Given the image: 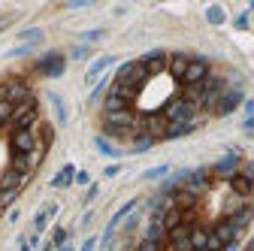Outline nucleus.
Instances as JSON below:
<instances>
[{"instance_id":"nucleus-1","label":"nucleus","mask_w":254,"mask_h":251,"mask_svg":"<svg viewBox=\"0 0 254 251\" xmlns=\"http://www.w3.org/2000/svg\"><path fill=\"white\" fill-rule=\"evenodd\" d=\"M194 103L190 100H185V97H176V100H170L167 103V109H164V118H167V124H190L194 121Z\"/></svg>"},{"instance_id":"nucleus-2","label":"nucleus","mask_w":254,"mask_h":251,"mask_svg":"<svg viewBox=\"0 0 254 251\" xmlns=\"http://www.w3.org/2000/svg\"><path fill=\"white\" fill-rule=\"evenodd\" d=\"M148 79V73H145V67H142V61H130V64H121L118 67V73H115V82L118 85H130V88H142V82Z\"/></svg>"},{"instance_id":"nucleus-3","label":"nucleus","mask_w":254,"mask_h":251,"mask_svg":"<svg viewBox=\"0 0 254 251\" xmlns=\"http://www.w3.org/2000/svg\"><path fill=\"white\" fill-rule=\"evenodd\" d=\"M9 124H12L15 130H34V124H37V100L30 97V100L18 103L15 112H12V118H9Z\"/></svg>"},{"instance_id":"nucleus-4","label":"nucleus","mask_w":254,"mask_h":251,"mask_svg":"<svg viewBox=\"0 0 254 251\" xmlns=\"http://www.w3.org/2000/svg\"><path fill=\"white\" fill-rule=\"evenodd\" d=\"M0 94H3V97H6L12 106H18V103H24V100L34 97V94H30V88H27L21 79H9L3 88H0Z\"/></svg>"},{"instance_id":"nucleus-5","label":"nucleus","mask_w":254,"mask_h":251,"mask_svg":"<svg viewBox=\"0 0 254 251\" xmlns=\"http://www.w3.org/2000/svg\"><path fill=\"white\" fill-rule=\"evenodd\" d=\"M139 127H142V136H148V139H164L170 124H167L164 115H148V118L139 121Z\"/></svg>"},{"instance_id":"nucleus-6","label":"nucleus","mask_w":254,"mask_h":251,"mask_svg":"<svg viewBox=\"0 0 254 251\" xmlns=\"http://www.w3.org/2000/svg\"><path fill=\"white\" fill-rule=\"evenodd\" d=\"M230 188H233L236 197H248V194L254 191V167L248 164L242 173H236V176L230 179Z\"/></svg>"},{"instance_id":"nucleus-7","label":"nucleus","mask_w":254,"mask_h":251,"mask_svg":"<svg viewBox=\"0 0 254 251\" xmlns=\"http://www.w3.org/2000/svg\"><path fill=\"white\" fill-rule=\"evenodd\" d=\"M209 76V64H206V61L203 58H190V64H188V70H185V85L188 88H194V85H200L203 79Z\"/></svg>"},{"instance_id":"nucleus-8","label":"nucleus","mask_w":254,"mask_h":251,"mask_svg":"<svg viewBox=\"0 0 254 251\" xmlns=\"http://www.w3.org/2000/svg\"><path fill=\"white\" fill-rule=\"evenodd\" d=\"M12 154H30L40 142H37V136H34V130H12Z\"/></svg>"},{"instance_id":"nucleus-9","label":"nucleus","mask_w":254,"mask_h":251,"mask_svg":"<svg viewBox=\"0 0 254 251\" xmlns=\"http://www.w3.org/2000/svg\"><path fill=\"white\" fill-rule=\"evenodd\" d=\"M30 179V173H21L15 167H9L3 176H0V191H21V185Z\"/></svg>"},{"instance_id":"nucleus-10","label":"nucleus","mask_w":254,"mask_h":251,"mask_svg":"<svg viewBox=\"0 0 254 251\" xmlns=\"http://www.w3.org/2000/svg\"><path fill=\"white\" fill-rule=\"evenodd\" d=\"M142 67H145L148 76H161V73L170 67V58H167L164 52H148V55L142 58Z\"/></svg>"},{"instance_id":"nucleus-11","label":"nucleus","mask_w":254,"mask_h":251,"mask_svg":"<svg viewBox=\"0 0 254 251\" xmlns=\"http://www.w3.org/2000/svg\"><path fill=\"white\" fill-rule=\"evenodd\" d=\"M212 236H215V239H218L221 245H224V248H227V245H233V242H236V236H239V230L233 227V221H230V218H224V221H221V224H218V227L212 230Z\"/></svg>"},{"instance_id":"nucleus-12","label":"nucleus","mask_w":254,"mask_h":251,"mask_svg":"<svg viewBox=\"0 0 254 251\" xmlns=\"http://www.w3.org/2000/svg\"><path fill=\"white\" fill-rule=\"evenodd\" d=\"M242 103V91L233 88V91H224V97H221V103L215 106V115H230L236 106Z\"/></svg>"},{"instance_id":"nucleus-13","label":"nucleus","mask_w":254,"mask_h":251,"mask_svg":"<svg viewBox=\"0 0 254 251\" xmlns=\"http://www.w3.org/2000/svg\"><path fill=\"white\" fill-rule=\"evenodd\" d=\"M236 173H239V154L236 151H230L224 161L215 164V176H221V179H233Z\"/></svg>"},{"instance_id":"nucleus-14","label":"nucleus","mask_w":254,"mask_h":251,"mask_svg":"<svg viewBox=\"0 0 254 251\" xmlns=\"http://www.w3.org/2000/svg\"><path fill=\"white\" fill-rule=\"evenodd\" d=\"M40 73H46V76H61V73H64V55L49 52V55L40 61Z\"/></svg>"},{"instance_id":"nucleus-15","label":"nucleus","mask_w":254,"mask_h":251,"mask_svg":"<svg viewBox=\"0 0 254 251\" xmlns=\"http://www.w3.org/2000/svg\"><path fill=\"white\" fill-rule=\"evenodd\" d=\"M188 64H190V55H182V52H179V55H173V58H170V73L182 82V79H185Z\"/></svg>"},{"instance_id":"nucleus-16","label":"nucleus","mask_w":254,"mask_h":251,"mask_svg":"<svg viewBox=\"0 0 254 251\" xmlns=\"http://www.w3.org/2000/svg\"><path fill=\"white\" fill-rule=\"evenodd\" d=\"M112 55H106V58H100V61H94L91 64V70H88V82H100V76H103V70L106 67H112Z\"/></svg>"},{"instance_id":"nucleus-17","label":"nucleus","mask_w":254,"mask_h":251,"mask_svg":"<svg viewBox=\"0 0 254 251\" xmlns=\"http://www.w3.org/2000/svg\"><path fill=\"white\" fill-rule=\"evenodd\" d=\"M179 224H185V212H182V209H176V206H173V209H167V212H164V227H167V233H170V230H176Z\"/></svg>"},{"instance_id":"nucleus-18","label":"nucleus","mask_w":254,"mask_h":251,"mask_svg":"<svg viewBox=\"0 0 254 251\" xmlns=\"http://www.w3.org/2000/svg\"><path fill=\"white\" fill-rule=\"evenodd\" d=\"M70 182H76V167H73V164H67V167H64V170L52 179V185H55V188H67Z\"/></svg>"},{"instance_id":"nucleus-19","label":"nucleus","mask_w":254,"mask_h":251,"mask_svg":"<svg viewBox=\"0 0 254 251\" xmlns=\"http://www.w3.org/2000/svg\"><path fill=\"white\" fill-rule=\"evenodd\" d=\"M206 245H209V230H203V227H190V248L200 251V248H206Z\"/></svg>"},{"instance_id":"nucleus-20","label":"nucleus","mask_w":254,"mask_h":251,"mask_svg":"<svg viewBox=\"0 0 254 251\" xmlns=\"http://www.w3.org/2000/svg\"><path fill=\"white\" fill-rule=\"evenodd\" d=\"M109 94H112V97H121V100H127V103H130V100L136 97V88H130V85H118V82H112V88H109Z\"/></svg>"},{"instance_id":"nucleus-21","label":"nucleus","mask_w":254,"mask_h":251,"mask_svg":"<svg viewBox=\"0 0 254 251\" xmlns=\"http://www.w3.org/2000/svg\"><path fill=\"white\" fill-rule=\"evenodd\" d=\"M106 115H112V112H124V109H130V103L127 100H121V97H112V94H106Z\"/></svg>"},{"instance_id":"nucleus-22","label":"nucleus","mask_w":254,"mask_h":251,"mask_svg":"<svg viewBox=\"0 0 254 251\" xmlns=\"http://www.w3.org/2000/svg\"><path fill=\"white\" fill-rule=\"evenodd\" d=\"M55 212H58V206H52V203H49V206H46L43 212H37V221H34V227H37V233H40V230H46V224H49V218H52Z\"/></svg>"},{"instance_id":"nucleus-23","label":"nucleus","mask_w":254,"mask_h":251,"mask_svg":"<svg viewBox=\"0 0 254 251\" xmlns=\"http://www.w3.org/2000/svg\"><path fill=\"white\" fill-rule=\"evenodd\" d=\"M190 130H194V121H190V124H170L164 139H176V136H185V133H190Z\"/></svg>"},{"instance_id":"nucleus-24","label":"nucleus","mask_w":254,"mask_h":251,"mask_svg":"<svg viewBox=\"0 0 254 251\" xmlns=\"http://www.w3.org/2000/svg\"><path fill=\"white\" fill-rule=\"evenodd\" d=\"M49 100H52V106H55V115H58V121H61V124H67V106H64L61 94H49Z\"/></svg>"},{"instance_id":"nucleus-25","label":"nucleus","mask_w":254,"mask_h":251,"mask_svg":"<svg viewBox=\"0 0 254 251\" xmlns=\"http://www.w3.org/2000/svg\"><path fill=\"white\" fill-rule=\"evenodd\" d=\"M97 148H100V154H106V158H118V154H121V151L106 139V136H97Z\"/></svg>"},{"instance_id":"nucleus-26","label":"nucleus","mask_w":254,"mask_h":251,"mask_svg":"<svg viewBox=\"0 0 254 251\" xmlns=\"http://www.w3.org/2000/svg\"><path fill=\"white\" fill-rule=\"evenodd\" d=\"M12 112H15V106L3 97V94H0V124H3V121H9L12 118Z\"/></svg>"},{"instance_id":"nucleus-27","label":"nucleus","mask_w":254,"mask_h":251,"mask_svg":"<svg viewBox=\"0 0 254 251\" xmlns=\"http://www.w3.org/2000/svg\"><path fill=\"white\" fill-rule=\"evenodd\" d=\"M206 18H209V24H224V9H221V6H209Z\"/></svg>"},{"instance_id":"nucleus-28","label":"nucleus","mask_w":254,"mask_h":251,"mask_svg":"<svg viewBox=\"0 0 254 251\" xmlns=\"http://www.w3.org/2000/svg\"><path fill=\"white\" fill-rule=\"evenodd\" d=\"M151 145H154V139H148V136H136V139H133V151H136V154L148 151Z\"/></svg>"},{"instance_id":"nucleus-29","label":"nucleus","mask_w":254,"mask_h":251,"mask_svg":"<svg viewBox=\"0 0 254 251\" xmlns=\"http://www.w3.org/2000/svg\"><path fill=\"white\" fill-rule=\"evenodd\" d=\"M167 173H170V167H167V164H161V167H151V170H145L142 176H145V179H164Z\"/></svg>"},{"instance_id":"nucleus-30","label":"nucleus","mask_w":254,"mask_h":251,"mask_svg":"<svg viewBox=\"0 0 254 251\" xmlns=\"http://www.w3.org/2000/svg\"><path fill=\"white\" fill-rule=\"evenodd\" d=\"M161 248H164V242H154V239H142L136 245V251H161Z\"/></svg>"},{"instance_id":"nucleus-31","label":"nucleus","mask_w":254,"mask_h":251,"mask_svg":"<svg viewBox=\"0 0 254 251\" xmlns=\"http://www.w3.org/2000/svg\"><path fill=\"white\" fill-rule=\"evenodd\" d=\"M15 197H18V191H0V209H6Z\"/></svg>"},{"instance_id":"nucleus-32","label":"nucleus","mask_w":254,"mask_h":251,"mask_svg":"<svg viewBox=\"0 0 254 251\" xmlns=\"http://www.w3.org/2000/svg\"><path fill=\"white\" fill-rule=\"evenodd\" d=\"M21 40L37 43V40H43V30H21Z\"/></svg>"},{"instance_id":"nucleus-33","label":"nucleus","mask_w":254,"mask_h":251,"mask_svg":"<svg viewBox=\"0 0 254 251\" xmlns=\"http://www.w3.org/2000/svg\"><path fill=\"white\" fill-rule=\"evenodd\" d=\"M52 245H67V230H64V227H58V230H55V239H52Z\"/></svg>"},{"instance_id":"nucleus-34","label":"nucleus","mask_w":254,"mask_h":251,"mask_svg":"<svg viewBox=\"0 0 254 251\" xmlns=\"http://www.w3.org/2000/svg\"><path fill=\"white\" fill-rule=\"evenodd\" d=\"M73 58L76 61H85V58H91V49L88 46H79V49H73Z\"/></svg>"},{"instance_id":"nucleus-35","label":"nucleus","mask_w":254,"mask_h":251,"mask_svg":"<svg viewBox=\"0 0 254 251\" xmlns=\"http://www.w3.org/2000/svg\"><path fill=\"white\" fill-rule=\"evenodd\" d=\"M82 40H85V43H97V40H103V30H88Z\"/></svg>"},{"instance_id":"nucleus-36","label":"nucleus","mask_w":254,"mask_h":251,"mask_svg":"<svg viewBox=\"0 0 254 251\" xmlns=\"http://www.w3.org/2000/svg\"><path fill=\"white\" fill-rule=\"evenodd\" d=\"M236 27L245 30V27H248V15H236Z\"/></svg>"},{"instance_id":"nucleus-37","label":"nucleus","mask_w":254,"mask_h":251,"mask_svg":"<svg viewBox=\"0 0 254 251\" xmlns=\"http://www.w3.org/2000/svg\"><path fill=\"white\" fill-rule=\"evenodd\" d=\"M76 182H79V185H88V182H91V176H88V173H76Z\"/></svg>"},{"instance_id":"nucleus-38","label":"nucleus","mask_w":254,"mask_h":251,"mask_svg":"<svg viewBox=\"0 0 254 251\" xmlns=\"http://www.w3.org/2000/svg\"><path fill=\"white\" fill-rule=\"evenodd\" d=\"M30 52H34V46H21V49H15L12 55H30Z\"/></svg>"},{"instance_id":"nucleus-39","label":"nucleus","mask_w":254,"mask_h":251,"mask_svg":"<svg viewBox=\"0 0 254 251\" xmlns=\"http://www.w3.org/2000/svg\"><path fill=\"white\" fill-rule=\"evenodd\" d=\"M94 245H97V239H88V242L82 245V251H94Z\"/></svg>"},{"instance_id":"nucleus-40","label":"nucleus","mask_w":254,"mask_h":251,"mask_svg":"<svg viewBox=\"0 0 254 251\" xmlns=\"http://www.w3.org/2000/svg\"><path fill=\"white\" fill-rule=\"evenodd\" d=\"M245 130H254V115H248V118H245Z\"/></svg>"},{"instance_id":"nucleus-41","label":"nucleus","mask_w":254,"mask_h":251,"mask_svg":"<svg viewBox=\"0 0 254 251\" xmlns=\"http://www.w3.org/2000/svg\"><path fill=\"white\" fill-rule=\"evenodd\" d=\"M61 251H73V248H70V245H64V248H61Z\"/></svg>"}]
</instances>
